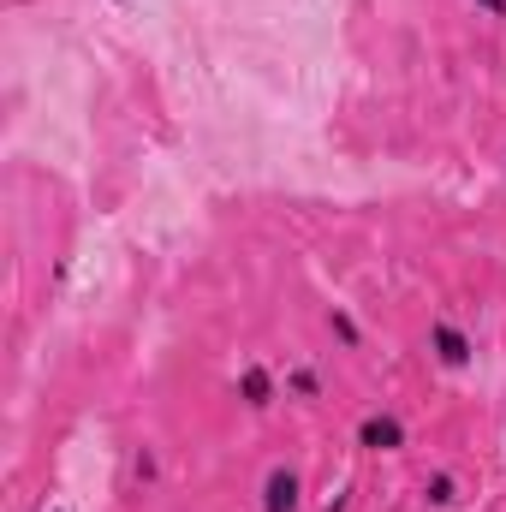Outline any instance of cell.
<instances>
[{"label":"cell","mask_w":506,"mask_h":512,"mask_svg":"<svg viewBox=\"0 0 506 512\" xmlns=\"http://www.w3.org/2000/svg\"><path fill=\"white\" fill-rule=\"evenodd\" d=\"M429 358H435L441 370H453V376H459V370H471V364H477V340H471L453 316H435V322H429Z\"/></svg>","instance_id":"cell-1"},{"label":"cell","mask_w":506,"mask_h":512,"mask_svg":"<svg viewBox=\"0 0 506 512\" xmlns=\"http://www.w3.org/2000/svg\"><path fill=\"white\" fill-rule=\"evenodd\" d=\"M405 441H411V429H405L399 411H364L358 417V447L364 453H399Z\"/></svg>","instance_id":"cell-2"},{"label":"cell","mask_w":506,"mask_h":512,"mask_svg":"<svg viewBox=\"0 0 506 512\" xmlns=\"http://www.w3.org/2000/svg\"><path fill=\"white\" fill-rule=\"evenodd\" d=\"M304 507V477L292 465H274L256 489V512H298Z\"/></svg>","instance_id":"cell-3"},{"label":"cell","mask_w":506,"mask_h":512,"mask_svg":"<svg viewBox=\"0 0 506 512\" xmlns=\"http://www.w3.org/2000/svg\"><path fill=\"white\" fill-rule=\"evenodd\" d=\"M239 399H245V405H251V411H268V405H274V399H286V387H280V376H274V370H268V364H245V370H239Z\"/></svg>","instance_id":"cell-4"},{"label":"cell","mask_w":506,"mask_h":512,"mask_svg":"<svg viewBox=\"0 0 506 512\" xmlns=\"http://www.w3.org/2000/svg\"><path fill=\"white\" fill-rule=\"evenodd\" d=\"M280 387H286V399H298V405H316V399H322V370H316V364H286Z\"/></svg>","instance_id":"cell-5"},{"label":"cell","mask_w":506,"mask_h":512,"mask_svg":"<svg viewBox=\"0 0 506 512\" xmlns=\"http://www.w3.org/2000/svg\"><path fill=\"white\" fill-rule=\"evenodd\" d=\"M328 334H334L340 352H364V322H358L346 304H328Z\"/></svg>","instance_id":"cell-6"},{"label":"cell","mask_w":506,"mask_h":512,"mask_svg":"<svg viewBox=\"0 0 506 512\" xmlns=\"http://www.w3.org/2000/svg\"><path fill=\"white\" fill-rule=\"evenodd\" d=\"M423 501H429V507H459V477H453V471H429V477H423Z\"/></svg>","instance_id":"cell-7"},{"label":"cell","mask_w":506,"mask_h":512,"mask_svg":"<svg viewBox=\"0 0 506 512\" xmlns=\"http://www.w3.org/2000/svg\"><path fill=\"white\" fill-rule=\"evenodd\" d=\"M131 477H137V483H155V477H161V459H155V447H137V453H131Z\"/></svg>","instance_id":"cell-8"},{"label":"cell","mask_w":506,"mask_h":512,"mask_svg":"<svg viewBox=\"0 0 506 512\" xmlns=\"http://www.w3.org/2000/svg\"><path fill=\"white\" fill-rule=\"evenodd\" d=\"M471 6H477L483 18H501V24H506V0H471Z\"/></svg>","instance_id":"cell-9"},{"label":"cell","mask_w":506,"mask_h":512,"mask_svg":"<svg viewBox=\"0 0 506 512\" xmlns=\"http://www.w3.org/2000/svg\"><path fill=\"white\" fill-rule=\"evenodd\" d=\"M346 507H352L346 495H328V501H322V512H346Z\"/></svg>","instance_id":"cell-10"},{"label":"cell","mask_w":506,"mask_h":512,"mask_svg":"<svg viewBox=\"0 0 506 512\" xmlns=\"http://www.w3.org/2000/svg\"><path fill=\"white\" fill-rule=\"evenodd\" d=\"M54 512H66V507H54Z\"/></svg>","instance_id":"cell-11"}]
</instances>
